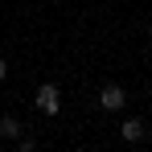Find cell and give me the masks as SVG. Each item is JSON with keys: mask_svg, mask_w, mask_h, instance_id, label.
<instances>
[{"mask_svg": "<svg viewBox=\"0 0 152 152\" xmlns=\"http://www.w3.org/2000/svg\"><path fill=\"white\" fill-rule=\"evenodd\" d=\"M33 107H37L45 119H58V111H62V86H58V82H41V86L33 91Z\"/></svg>", "mask_w": 152, "mask_h": 152, "instance_id": "6da1fadb", "label": "cell"}, {"mask_svg": "<svg viewBox=\"0 0 152 152\" xmlns=\"http://www.w3.org/2000/svg\"><path fill=\"white\" fill-rule=\"evenodd\" d=\"M119 140L132 144V148L144 144V140H148V119H144V115H124V119H119Z\"/></svg>", "mask_w": 152, "mask_h": 152, "instance_id": "7a4b0ae2", "label": "cell"}, {"mask_svg": "<svg viewBox=\"0 0 152 152\" xmlns=\"http://www.w3.org/2000/svg\"><path fill=\"white\" fill-rule=\"evenodd\" d=\"M99 107H103V111H124V107H127V91L119 86V82L99 86Z\"/></svg>", "mask_w": 152, "mask_h": 152, "instance_id": "3957f363", "label": "cell"}, {"mask_svg": "<svg viewBox=\"0 0 152 152\" xmlns=\"http://www.w3.org/2000/svg\"><path fill=\"white\" fill-rule=\"evenodd\" d=\"M21 132H25L21 115H12V111H8V115H0V144H12V140H17Z\"/></svg>", "mask_w": 152, "mask_h": 152, "instance_id": "277c9868", "label": "cell"}, {"mask_svg": "<svg viewBox=\"0 0 152 152\" xmlns=\"http://www.w3.org/2000/svg\"><path fill=\"white\" fill-rule=\"evenodd\" d=\"M12 144H17V148H21V152H33V148H37V140H33V136H25V132H21V136H17Z\"/></svg>", "mask_w": 152, "mask_h": 152, "instance_id": "5b68a950", "label": "cell"}, {"mask_svg": "<svg viewBox=\"0 0 152 152\" xmlns=\"http://www.w3.org/2000/svg\"><path fill=\"white\" fill-rule=\"evenodd\" d=\"M8 78V58H0V82Z\"/></svg>", "mask_w": 152, "mask_h": 152, "instance_id": "8992f818", "label": "cell"}, {"mask_svg": "<svg viewBox=\"0 0 152 152\" xmlns=\"http://www.w3.org/2000/svg\"><path fill=\"white\" fill-rule=\"evenodd\" d=\"M148 41H152V25H148Z\"/></svg>", "mask_w": 152, "mask_h": 152, "instance_id": "52a82bcc", "label": "cell"}, {"mask_svg": "<svg viewBox=\"0 0 152 152\" xmlns=\"http://www.w3.org/2000/svg\"><path fill=\"white\" fill-rule=\"evenodd\" d=\"M0 148H4V144H0Z\"/></svg>", "mask_w": 152, "mask_h": 152, "instance_id": "ba28073f", "label": "cell"}, {"mask_svg": "<svg viewBox=\"0 0 152 152\" xmlns=\"http://www.w3.org/2000/svg\"><path fill=\"white\" fill-rule=\"evenodd\" d=\"M148 62H152V58H148Z\"/></svg>", "mask_w": 152, "mask_h": 152, "instance_id": "9c48e42d", "label": "cell"}]
</instances>
